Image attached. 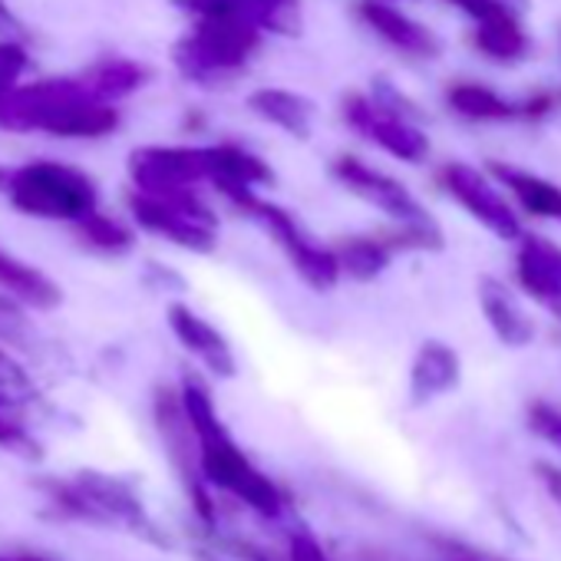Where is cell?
I'll return each mask as SVG.
<instances>
[{"label": "cell", "mask_w": 561, "mask_h": 561, "mask_svg": "<svg viewBox=\"0 0 561 561\" xmlns=\"http://www.w3.org/2000/svg\"><path fill=\"white\" fill-rule=\"evenodd\" d=\"M489 175L508 188V195L522 205V211L561 225V185L548 182L545 175H535V172H525L515 165H502V162H492Z\"/></svg>", "instance_id": "9a60e30c"}, {"label": "cell", "mask_w": 561, "mask_h": 561, "mask_svg": "<svg viewBox=\"0 0 561 561\" xmlns=\"http://www.w3.org/2000/svg\"><path fill=\"white\" fill-rule=\"evenodd\" d=\"M518 271H535L545 277L561 280V244L541 238V234H522L518 238V254H515Z\"/></svg>", "instance_id": "603a6c76"}, {"label": "cell", "mask_w": 561, "mask_h": 561, "mask_svg": "<svg viewBox=\"0 0 561 561\" xmlns=\"http://www.w3.org/2000/svg\"><path fill=\"white\" fill-rule=\"evenodd\" d=\"M116 103L90 93L77 77H47L21 83L0 100V133H44L54 139H103L119 129Z\"/></svg>", "instance_id": "6da1fadb"}, {"label": "cell", "mask_w": 561, "mask_h": 561, "mask_svg": "<svg viewBox=\"0 0 561 561\" xmlns=\"http://www.w3.org/2000/svg\"><path fill=\"white\" fill-rule=\"evenodd\" d=\"M515 274H518L522 291H525L531 301H538V305L561 324V280H558V277L535 274V271H518V267H515Z\"/></svg>", "instance_id": "d4e9b609"}, {"label": "cell", "mask_w": 561, "mask_h": 561, "mask_svg": "<svg viewBox=\"0 0 561 561\" xmlns=\"http://www.w3.org/2000/svg\"><path fill=\"white\" fill-rule=\"evenodd\" d=\"M248 110L280 129L295 139H308L311 129H314V116H318V106L314 100H308L305 93H295V90H280V87H261L248 96Z\"/></svg>", "instance_id": "7c38bea8"}, {"label": "cell", "mask_w": 561, "mask_h": 561, "mask_svg": "<svg viewBox=\"0 0 561 561\" xmlns=\"http://www.w3.org/2000/svg\"><path fill=\"white\" fill-rule=\"evenodd\" d=\"M169 328L208 367H215L218 374H228L231 370V351H228L225 337L202 314H195L185 301H172L169 305Z\"/></svg>", "instance_id": "2e32d148"}, {"label": "cell", "mask_w": 561, "mask_h": 561, "mask_svg": "<svg viewBox=\"0 0 561 561\" xmlns=\"http://www.w3.org/2000/svg\"><path fill=\"white\" fill-rule=\"evenodd\" d=\"M334 179L357 198H364L367 205H374L377 211H383L390 221H400V225H413V221H430L433 215L420 205V198L403 185L397 182L393 175L367 165L364 159L357 156H337L334 165H331Z\"/></svg>", "instance_id": "9c48e42d"}, {"label": "cell", "mask_w": 561, "mask_h": 561, "mask_svg": "<svg viewBox=\"0 0 561 561\" xmlns=\"http://www.w3.org/2000/svg\"><path fill=\"white\" fill-rule=\"evenodd\" d=\"M31 67L34 60L24 37H0V100L11 96L24 83Z\"/></svg>", "instance_id": "cb8c5ba5"}, {"label": "cell", "mask_w": 561, "mask_h": 561, "mask_svg": "<svg viewBox=\"0 0 561 561\" xmlns=\"http://www.w3.org/2000/svg\"><path fill=\"white\" fill-rule=\"evenodd\" d=\"M133 221L159 234L185 251L208 254L218 244V218L202 198V192H185V195H146V192H129L126 198Z\"/></svg>", "instance_id": "277c9868"}, {"label": "cell", "mask_w": 561, "mask_h": 561, "mask_svg": "<svg viewBox=\"0 0 561 561\" xmlns=\"http://www.w3.org/2000/svg\"><path fill=\"white\" fill-rule=\"evenodd\" d=\"M73 234L77 241L87 248V251H96V254H129L133 244H136V234L129 225H123L119 218L113 215H103L100 208H93L90 215H83L80 221H73Z\"/></svg>", "instance_id": "44dd1931"}, {"label": "cell", "mask_w": 561, "mask_h": 561, "mask_svg": "<svg viewBox=\"0 0 561 561\" xmlns=\"http://www.w3.org/2000/svg\"><path fill=\"white\" fill-rule=\"evenodd\" d=\"M446 103L456 116L469 123H512L518 116V106L502 100L495 90L482 83H456L446 90Z\"/></svg>", "instance_id": "d6986e66"}, {"label": "cell", "mask_w": 561, "mask_h": 561, "mask_svg": "<svg viewBox=\"0 0 561 561\" xmlns=\"http://www.w3.org/2000/svg\"><path fill=\"white\" fill-rule=\"evenodd\" d=\"M344 119L357 136H364L367 142H374L397 162L416 165L430 156V136L420 129V123L383 106L380 100L367 93H351L344 100Z\"/></svg>", "instance_id": "52a82bcc"}, {"label": "cell", "mask_w": 561, "mask_h": 561, "mask_svg": "<svg viewBox=\"0 0 561 561\" xmlns=\"http://www.w3.org/2000/svg\"><path fill=\"white\" fill-rule=\"evenodd\" d=\"M446 4L462 11L472 24H489V21H499L505 14H515L508 4H502V0H446Z\"/></svg>", "instance_id": "83f0119b"}, {"label": "cell", "mask_w": 561, "mask_h": 561, "mask_svg": "<svg viewBox=\"0 0 561 561\" xmlns=\"http://www.w3.org/2000/svg\"><path fill=\"white\" fill-rule=\"evenodd\" d=\"M0 291L34 311H54L64 305V288L47 271L34 267L31 261L11 254L4 248H0Z\"/></svg>", "instance_id": "4fadbf2b"}, {"label": "cell", "mask_w": 561, "mask_h": 561, "mask_svg": "<svg viewBox=\"0 0 561 561\" xmlns=\"http://www.w3.org/2000/svg\"><path fill=\"white\" fill-rule=\"evenodd\" d=\"M31 337V321L24 318V305L11 295H0V341L24 344Z\"/></svg>", "instance_id": "4316f807"}, {"label": "cell", "mask_w": 561, "mask_h": 561, "mask_svg": "<svg viewBox=\"0 0 561 561\" xmlns=\"http://www.w3.org/2000/svg\"><path fill=\"white\" fill-rule=\"evenodd\" d=\"M439 179H443V188L449 192V198H456V205L466 208L499 241H518L525 234L515 208L492 185V175H485L466 162H449L439 172Z\"/></svg>", "instance_id": "ba28073f"}, {"label": "cell", "mask_w": 561, "mask_h": 561, "mask_svg": "<svg viewBox=\"0 0 561 561\" xmlns=\"http://www.w3.org/2000/svg\"><path fill=\"white\" fill-rule=\"evenodd\" d=\"M129 182L146 195H185L208 185V146H139L129 152Z\"/></svg>", "instance_id": "8992f818"}, {"label": "cell", "mask_w": 561, "mask_h": 561, "mask_svg": "<svg viewBox=\"0 0 561 561\" xmlns=\"http://www.w3.org/2000/svg\"><path fill=\"white\" fill-rule=\"evenodd\" d=\"M357 21L374 31L383 44H390L393 50L416 57V60H436L443 54V41L436 37V31H430L426 24L413 21L410 14L397 11L393 4H383V0H360L357 4Z\"/></svg>", "instance_id": "8fae6325"}, {"label": "cell", "mask_w": 561, "mask_h": 561, "mask_svg": "<svg viewBox=\"0 0 561 561\" xmlns=\"http://www.w3.org/2000/svg\"><path fill=\"white\" fill-rule=\"evenodd\" d=\"M211 152V175H208V185L228 198L238 211L248 215V208L254 205L257 198V185H271V169L264 159H257L251 149L238 146V142H215L208 146Z\"/></svg>", "instance_id": "30bf717a"}, {"label": "cell", "mask_w": 561, "mask_h": 561, "mask_svg": "<svg viewBox=\"0 0 561 561\" xmlns=\"http://www.w3.org/2000/svg\"><path fill=\"white\" fill-rule=\"evenodd\" d=\"M241 14L274 37H298L305 27L301 0H238Z\"/></svg>", "instance_id": "7402d4cb"}, {"label": "cell", "mask_w": 561, "mask_h": 561, "mask_svg": "<svg viewBox=\"0 0 561 561\" xmlns=\"http://www.w3.org/2000/svg\"><path fill=\"white\" fill-rule=\"evenodd\" d=\"M0 37H24V24L18 21V14L0 0Z\"/></svg>", "instance_id": "f1b7e54d"}, {"label": "cell", "mask_w": 561, "mask_h": 561, "mask_svg": "<svg viewBox=\"0 0 561 561\" xmlns=\"http://www.w3.org/2000/svg\"><path fill=\"white\" fill-rule=\"evenodd\" d=\"M80 80L90 87L93 96L106 100V103H119L129 100L133 93H139L149 83V70L139 60L129 57H100L96 64H90Z\"/></svg>", "instance_id": "e0dca14e"}, {"label": "cell", "mask_w": 561, "mask_h": 561, "mask_svg": "<svg viewBox=\"0 0 561 561\" xmlns=\"http://www.w3.org/2000/svg\"><path fill=\"white\" fill-rule=\"evenodd\" d=\"M420 380H426L430 387L433 383H446L456 370V357L449 347L443 344H423V354H420Z\"/></svg>", "instance_id": "484cf974"}, {"label": "cell", "mask_w": 561, "mask_h": 561, "mask_svg": "<svg viewBox=\"0 0 561 561\" xmlns=\"http://www.w3.org/2000/svg\"><path fill=\"white\" fill-rule=\"evenodd\" d=\"M476 295H479V308L485 314V321L492 324V331L499 334V341L518 347V344H528L535 328L522 308V301L512 295V288L505 285V280L499 277H479V285H476Z\"/></svg>", "instance_id": "5bb4252c"}, {"label": "cell", "mask_w": 561, "mask_h": 561, "mask_svg": "<svg viewBox=\"0 0 561 561\" xmlns=\"http://www.w3.org/2000/svg\"><path fill=\"white\" fill-rule=\"evenodd\" d=\"M0 195L21 215L44 221H80L100 208L96 182L60 159H31L24 165H0Z\"/></svg>", "instance_id": "7a4b0ae2"}, {"label": "cell", "mask_w": 561, "mask_h": 561, "mask_svg": "<svg viewBox=\"0 0 561 561\" xmlns=\"http://www.w3.org/2000/svg\"><path fill=\"white\" fill-rule=\"evenodd\" d=\"M502 4H508V8L518 14V11H525V8H528V0H502Z\"/></svg>", "instance_id": "4dcf8cb0"}, {"label": "cell", "mask_w": 561, "mask_h": 561, "mask_svg": "<svg viewBox=\"0 0 561 561\" xmlns=\"http://www.w3.org/2000/svg\"><path fill=\"white\" fill-rule=\"evenodd\" d=\"M248 215L277 241V248L285 251V257L291 261L295 274L305 280V285L318 295L324 291H334L341 285V261H337V251L328 248V244H318L308 228L288 211L274 202H264V198H254V205L248 208Z\"/></svg>", "instance_id": "5b68a950"}, {"label": "cell", "mask_w": 561, "mask_h": 561, "mask_svg": "<svg viewBox=\"0 0 561 561\" xmlns=\"http://www.w3.org/2000/svg\"><path fill=\"white\" fill-rule=\"evenodd\" d=\"M472 44L476 50L492 60V64H518L525 60L528 54V37L522 31V21L518 14H505L499 21H489V24H476L472 31Z\"/></svg>", "instance_id": "ffe728a7"}, {"label": "cell", "mask_w": 561, "mask_h": 561, "mask_svg": "<svg viewBox=\"0 0 561 561\" xmlns=\"http://www.w3.org/2000/svg\"><path fill=\"white\" fill-rule=\"evenodd\" d=\"M14 374H18V367L0 354V380H14Z\"/></svg>", "instance_id": "f546056e"}, {"label": "cell", "mask_w": 561, "mask_h": 561, "mask_svg": "<svg viewBox=\"0 0 561 561\" xmlns=\"http://www.w3.org/2000/svg\"><path fill=\"white\" fill-rule=\"evenodd\" d=\"M261 27L241 14L205 18L172 44V64L182 80L215 90L238 80L261 47Z\"/></svg>", "instance_id": "3957f363"}, {"label": "cell", "mask_w": 561, "mask_h": 561, "mask_svg": "<svg viewBox=\"0 0 561 561\" xmlns=\"http://www.w3.org/2000/svg\"><path fill=\"white\" fill-rule=\"evenodd\" d=\"M334 251L341 261V274L357 280V285L377 280L397 254L383 234H354V238H344L341 244H334Z\"/></svg>", "instance_id": "ac0fdd59"}]
</instances>
